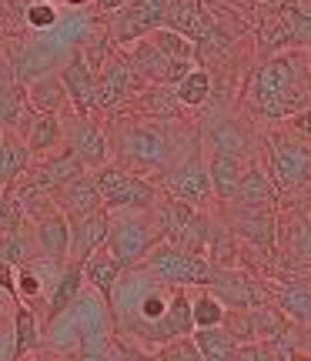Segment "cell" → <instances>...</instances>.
<instances>
[{
    "mask_svg": "<svg viewBox=\"0 0 311 361\" xmlns=\"http://www.w3.org/2000/svg\"><path fill=\"white\" fill-rule=\"evenodd\" d=\"M255 104L268 117H291L298 107L311 104V67L308 54H274L258 71Z\"/></svg>",
    "mask_w": 311,
    "mask_h": 361,
    "instance_id": "1",
    "label": "cell"
},
{
    "mask_svg": "<svg viewBox=\"0 0 311 361\" xmlns=\"http://www.w3.org/2000/svg\"><path fill=\"white\" fill-rule=\"evenodd\" d=\"M111 224H107V251L121 261V268H130L161 241V228L154 221L151 207H121V211H107Z\"/></svg>",
    "mask_w": 311,
    "mask_h": 361,
    "instance_id": "2",
    "label": "cell"
},
{
    "mask_svg": "<svg viewBox=\"0 0 311 361\" xmlns=\"http://www.w3.org/2000/svg\"><path fill=\"white\" fill-rule=\"evenodd\" d=\"M138 264L161 284H181V288H207L214 281V271H218L207 258L184 251L174 241H157Z\"/></svg>",
    "mask_w": 311,
    "mask_h": 361,
    "instance_id": "3",
    "label": "cell"
},
{
    "mask_svg": "<svg viewBox=\"0 0 311 361\" xmlns=\"http://www.w3.org/2000/svg\"><path fill=\"white\" fill-rule=\"evenodd\" d=\"M71 318H74V331H78V355L80 358H104L111 355V338H114V318L111 308L97 291L91 298L78 295V301L71 305Z\"/></svg>",
    "mask_w": 311,
    "mask_h": 361,
    "instance_id": "4",
    "label": "cell"
},
{
    "mask_svg": "<svg viewBox=\"0 0 311 361\" xmlns=\"http://www.w3.org/2000/svg\"><path fill=\"white\" fill-rule=\"evenodd\" d=\"M114 151L121 154V161L138 164V168H168L171 137L161 124L130 121V124H121V128H117Z\"/></svg>",
    "mask_w": 311,
    "mask_h": 361,
    "instance_id": "5",
    "label": "cell"
},
{
    "mask_svg": "<svg viewBox=\"0 0 311 361\" xmlns=\"http://www.w3.org/2000/svg\"><path fill=\"white\" fill-rule=\"evenodd\" d=\"M268 178L278 191H298L311 184V141L301 134H278L268 147Z\"/></svg>",
    "mask_w": 311,
    "mask_h": 361,
    "instance_id": "6",
    "label": "cell"
},
{
    "mask_svg": "<svg viewBox=\"0 0 311 361\" xmlns=\"http://www.w3.org/2000/svg\"><path fill=\"white\" fill-rule=\"evenodd\" d=\"M97 180V191H101V204L104 211H121V207H154L161 191L141 174H134L128 168H117V164H101L94 171Z\"/></svg>",
    "mask_w": 311,
    "mask_h": 361,
    "instance_id": "7",
    "label": "cell"
},
{
    "mask_svg": "<svg viewBox=\"0 0 311 361\" xmlns=\"http://www.w3.org/2000/svg\"><path fill=\"white\" fill-rule=\"evenodd\" d=\"M168 0H124L117 11H111L107 20V37L114 47H128L134 40L147 37L151 30L164 27Z\"/></svg>",
    "mask_w": 311,
    "mask_h": 361,
    "instance_id": "8",
    "label": "cell"
},
{
    "mask_svg": "<svg viewBox=\"0 0 311 361\" xmlns=\"http://www.w3.org/2000/svg\"><path fill=\"white\" fill-rule=\"evenodd\" d=\"M121 51H124V57H128L134 78L141 80V84H154V87H171L188 67L195 64V61H171L168 54L161 51L151 37L134 40V44L121 47Z\"/></svg>",
    "mask_w": 311,
    "mask_h": 361,
    "instance_id": "9",
    "label": "cell"
},
{
    "mask_svg": "<svg viewBox=\"0 0 311 361\" xmlns=\"http://www.w3.org/2000/svg\"><path fill=\"white\" fill-rule=\"evenodd\" d=\"M64 147H71L87 171H97L111 161V141L101 124L94 121V114L71 111V117L64 121Z\"/></svg>",
    "mask_w": 311,
    "mask_h": 361,
    "instance_id": "10",
    "label": "cell"
},
{
    "mask_svg": "<svg viewBox=\"0 0 311 361\" xmlns=\"http://www.w3.org/2000/svg\"><path fill=\"white\" fill-rule=\"evenodd\" d=\"M57 74L67 87V101L71 111L78 114H97L101 111V90H97V71L87 64V57L80 54L78 44H71L67 61L57 67Z\"/></svg>",
    "mask_w": 311,
    "mask_h": 361,
    "instance_id": "11",
    "label": "cell"
},
{
    "mask_svg": "<svg viewBox=\"0 0 311 361\" xmlns=\"http://www.w3.org/2000/svg\"><path fill=\"white\" fill-rule=\"evenodd\" d=\"M30 238L37 247V258H47L54 264H64L71 258V221L54 207L44 218L30 221Z\"/></svg>",
    "mask_w": 311,
    "mask_h": 361,
    "instance_id": "12",
    "label": "cell"
},
{
    "mask_svg": "<svg viewBox=\"0 0 311 361\" xmlns=\"http://www.w3.org/2000/svg\"><path fill=\"white\" fill-rule=\"evenodd\" d=\"M168 194H174V197H181V201H188V204H195V207H201L207 197H211L207 164H205V157L197 154V151H191L178 168H171Z\"/></svg>",
    "mask_w": 311,
    "mask_h": 361,
    "instance_id": "13",
    "label": "cell"
},
{
    "mask_svg": "<svg viewBox=\"0 0 311 361\" xmlns=\"http://www.w3.org/2000/svg\"><path fill=\"white\" fill-rule=\"evenodd\" d=\"M134 84H141V80L134 78V71H130L128 57L124 51L117 54L111 51V57L97 67V90H101V111H114L117 104H124L130 97V90Z\"/></svg>",
    "mask_w": 311,
    "mask_h": 361,
    "instance_id": "14",
    "label": "cell"
},
{
    "mask_svg": "<svg viewBox=\"0 0 311 361\" xmlns=\"http://www.w3.org/2000/svg\"><path fill=\"white\" fill-rule=\"evenodd\" d=\"M207 288L224 301V308H258V305L268 301L264 288L251 274H241V271H231V268L214 271V281L207 284Z\"/></svg>",
    "mask_w": 311,
    "mask_h": 361,
    "instance_id": "15",
    "label": "cell"
},
{
    "mask_svg": "<svg viewBox=\"0 0 311 361\" xmlns=\"http://www.w3.org/2000/svg\"><path fill=\"white\" fill-rule=\"evenodd\" d=\"M54 207H57L67 221L84 218V214H91V211L104 207L94 174H87V171H84V174H78V178H71L67 184H61V188L54 191Z\"/></svg>",
    "mask_w": 311,
    "mask_h": 361,
    "instance_id": "16",
    "label": "cell"
},
{
    "mask_svg": "<svg viewBox=\"0 0 311 361\" xmlns=\"http://www.w3.org/2000/svg\"><path fill=\"white\" fill-rule=\"evenodd\" d=\"M84 164L78 161V154L71 151V147H57V151H51V154H40V161L34 164V168H27V174H30V180L37 184V188H44V191H57L61 184H67L71 178H78V174H84Z\"/></svg>",
    "mask_w": 311,
    "mask_h": 361,
    "instance_id": "17",
    "label": "cell"
},
{
    "mask_svg": "<svg viewBox=\"0 0 311 361\" xmlns=\"http://www.w3.org/2000/svg\"><path fill=\"white\" fill-rule=\"evenodd\" d=\"M24 94H27V104L37 111V114H64L71 111V101H67V87L57 67L47 71V74H37L34 80L24 84Z\"/></svg>",
    "mask_w": 311,
    "mask_h": 361,
    "instance_id": "18",
    "label": "cell"
},
{
    "mask_svg": "<svg viewBox=\"0 0 311 361\" xmlns=\"http://www.w3.org/2000/svg\"><path fill=\"white\" fill-rule=\"evenodd\" d=\"M84 291V271H80V261L78 258H67L57 271V278L51 284V295H47V314H44V324L54 322L57 314H64L78 295Z\"/></svg>",
    "mask_w": 311,
    "mask_h": 361,
    "instance_id": "19",
    "label": "cell"
},
{
    "mask_svg": "<svg viewBox=\"0 0 311 361\" xmlns=\"http://www.w3.org/2000/svg\"><path fill=\"white\" fill-rule=\"evenodd\" d=\"M107 224H111V214L104 207L71 221V258L84 261L91 251L107 245Z\"/></svg>",
    "mask_w": 311,
    "mask_h": 361,
    "instance_id": "20",
    "label": "cell"
},
{
    "mask_svg": "<svg viewBox=\"0 0 311 361\" xmlns=\"http://www.w3.org/2000/svg\"><path fill=\"white\" fill-rule=\"evenodd\" d=\"M231 228H234V238H245L248 245L255 247H272L274 234H278L272 207H238Z\"/></svg>",
    "mask_w": 311,
    "mask_h": 361,
    "instance_id": "21",
    "label": "cell"
},
{
    "mask_svg": "<svg viewBox=\"0 0 311 361\" xmlns=\"http://www.w3.org/2000/svg\"><path fill=\"white\" fill-rule=\"evenodd\" d=\"M211 24H214V20H211V13H207L205 0H168L164 27L178 30V34H184V37L197 40Z\"/></svg>",
    "mask_w": 311,
    "mask_h": 361,
    "instance_id": "22",
    "label": "cell"
},
{
    "mask_svg": "<svg viewBox=\"0 0 311 361\" xmlns=\"http://www.w3.org/2000/svg\"><path fill=\"white\" fill-rule=\"evenodd\" d=\"M231 201L238 207H272L278 201V188H274V180L268 178L264 168L248 164L241 171V180H238V191H234Z\"/></svg>",
    "mask_w": 311,
    "mask_h": 361,
    "instance_id": "23",
    "label": "cell"
},
{
    "mask_svg": "<svg viewBox=\"0 0 311 361\" xmlns=\"http://www.w3.org/2000/svg\"><path fill=\"white\" fill-rule=\"evenodd\" d=\"M80 271H84V284H87L91 291H97L104 301H111L114 281L121 278L124 268H121V261H117L107 247H97V251H91L87 258L80 261Z\"/></svg>",
    "mask_w": 311,
    "mask_h": 361,
    "instance_id": "24",
    "label": "cell"
},
{
    "mask_svg": "<svg viewBox=\"0 0 311 361\" xmlns=\"http://www.w3.org/2000/svg\"><path fill=\"white\" fill-rule=\"evenodd\" d=\"M34 107L27 104V94H24V84H7L0 87V130H11V134H20L24 137L27 124L34 121Z\"/></svg>",
    "mask_w": 311,
    "mask_h": 361,
    "instance_id": "25",
    "label": "cell"
},
{
    "mask_svg": "<svg viewBox=\"0 0 311 361\" xmlns=\"http://www.w3.org/2000/svg\"><path fill=\"white\" fill-rule=\"evenodd\" d=\"M24 144L30 157L57 151L64 144V121H61V114H34V121L24 130Z\"/></svg>",
    "mask_w": 311,
    "mask_h": 361,
    "instance_id": "26",
    "label": "cell"
},
{
    "mask_svg": "<svg viewBox=\"0 0 311 361\" xmlns=\"http://www.w3.org/2000/svg\"><path fill=\"white\" fill-rule=\"evenodd\" d=\"M241 171H245V161L234 154H211L207 161V180H211V194L218 197L221 204H228L238 191V180H241Z\"/></svg>",
    "mask_w": 311,
    "mask_h": 361,
    "instance_id": "27",
    "label": "cell"
},
{
    "mask_svg": "<svg viewBox=\"0 0 311 361\" xmlns=\"http://www.w3.org/2000/svg\"><path fill=\"white\" fill-rule=\"evenodd\" d=\"M151 211H154V221H157V228H161V241H174L178 245V238L184 234V228H188V221H191V214H195L197 207L181 201V197H174V194H168V197H157V204Z\"/></svg>",
    "mask_w": 311,
    "mask_h": 361,
    "instance_id": "28",
    "label": "cell"
},
{
    "mask_svg": "<svg viewBox=\"0 0 311 361\" xmlns=\"http://www.w3.org/2000/svg\"><path fill=\"white\" fill-rule=\"evenodd\" d=\"M40 341H44V324H40L37 311L27 301H17V311H13V358L34 355L40 348Z\"/></svg>",
    "mask_w": 311,
    "mask_h": 361,
    "instance_id": "29",
    "label": "cell"
},
{
    "mask_svg": "<svg viewBox=\"0 0 311 361\" xmlns=\"http://www.w3.org/2000/svg\"><path fill=\"white\" fill-rule=\"evenodd\" d=\"M201 361H231L238 355V338L224 328V324H211V328H191Z\"/></svg>",
    "mask_w": 311,
    "mask_h": 361,
    "instance_id": "30",
    "label": "cell"
},
{
    "mask_svg": "<svg viewBox=\"0 0 311 361\" xmlns=\"http://www.w3.org/2000/svg\"><path fill=\"white\" fill-rule=\"evenodd\" d=\"M30 168V151L20 134H11L4 130L0 134V188L11 184V180H20Z\"/></svg>",
    "mask_w": 311,
    "mask_h": 361,
    "instance_id": "31",
    "label": "cell"
},
{
    "mask_svg": "<svg viewBox=\"0 0 311 361\" xmlns=\"http://www.w3.org/2000/svg\"><path fill=\"white\" fill-rule=\"evenodd\" d=\"M171 90H174L178 104H184V107H201V104L211 97V74H207L205 67L191 64L181 78L171 84Z\"/></svg>",
    "mask_w": 311,
    "mask_h": 361,
    "instance_id": "32",
    "label": "cell"
},
{
    "mask_svg": "<svg viewBox=\"0 0 311 361\" xmlns=\"http://www.w3.org/2000/svg\"><path fill=\"white\" fill-rule=\"evenodd\" d=\"M205 258L211 261L214 268H234V261H238V245H234V228L231 224L211 218V238H207Z\"/></svg>",
    "mask_w": 311,
    "mask_h": 361,
    "instance_id": "33",
    "label": "cell"
},
{
    "mask_svg": "<svg viewBox=\"0 0 311 361\" xmlns=\"http://www.w3.org/2000/svg\"><path fill=\"white\" fill-rule=\"evenodd\" d=\"M207 141H211V147H214L218 154L245 157L248 151H251V134H248L238 121H221V124H214L211 134H207Z\"/></svg>",
    "mask_w": 311,
    "mask_h": 361,
    "instance_id": "34",
    "label": "cell"
},
{
    "mask_svg": "<svg viewBox=\"0 0 311 361\" xmlns=\"http://www.w3.org/2000/svg\"><path fill=\"white\" fill-rule=\"evenodd\" d=\"M278 311L288 314L291 322H311V288L301 281H288L278 291Z\"/></svg>",
    "mask_w": 311,
    "mask_h": 361,
    "instance_id": "35",
    "label": "cell"
},
{
    "mask_svg": "<svg viewBox=\"0 0 311 361\" xmlns=\"http://www.w3.org/2000/svg\"><path fill=\"white\" fill-rule=\"evenodd\" d=\"M224 301H221L211 288H197L191 295V324L195 328H211V324L224 322Z\"/></svg>",
    "mask_w": 311,
    "mask_h": 361,
    "instance_id": "36",
    "label": "cell"
},
{
    "mask_svg": "<svg viewBox=\"0 0 311 361\" xmlns=\"http://www.w3.org/2000/svg\"><path fill=\"white\" fill-rule=\"evenodd\" d=\"M0 258L11 261L13 268L24 264V261L37 258V247H34V238L27 228H17V231H0Z\"/></svg>",
    "mask_w": 311,
    "mask_h": 361,
    "instance_id": "37",
    "label": "cell"
},
{
    "mask_svg": "<svg viewBox=\"0 0 311 361\" xmlns=\"http://www.w3.org/2000/svg\"><path fill=\"white\" fill-rule=\"evenodd\" d=\"M147 37L154 40V44L168 54L171 61H195V57H197L195 40L184 37V34H178V30H171V27H157V30H151Z\"/></svg>",
    "mask_w": 311,
    "mask_h": 361,
    "instance_id": "38",
    "label": "cell"
},
{
    "mask_svg": "<svg viewBox=\"0 0 311 361\" xmlns=\"http://www.w3.org/2000/svg\"><path fill=\"white\" fill-rule=\"evenodd\" d=\"M207 238H211V214H205V211L197 207L195 214H191V221H188L184 234L178 238V245H181L184 251H191V255H201V258H205Z\"/></svg>",
    "mask_w": 311,
    "mask_h": 361,
    "instance_id": "39",
    "label": "cell"
},
{
    "mask_svg": "<svg viewBox=\"0 0 311 361\" xmlns=\"http://www.w3.org/2000/svg\"><path fill=\"white\" fill-rule=\"evenodd\" d=\"M288 13H291V24H295V44L308 47L311 44V0H291Z\"/></svg>",
    "mask_w": 311,
    "mask_h": 361,
    "instance_id": "40",
    "label": "cell"
},
{
    "mask_svg": "<svg viewBox=\"0 0 311 361\" xmlns=\"http://www.w3.org/2000/svg\"><path fill=\"white\" fill-rule=\"evenodd\" d=\"M24 20H27L30 30H51V27H57L61 13H57V7H54L51 0H37V4H30V7H27Z\"/></svg>",
    "mask_w": 311,
    "mask_h": 361,
    "instance_id": "41",
    "label": "cell"
},
{
    "mask_svg": "<svg viewBox=\"0 0 311 361\" xmlns=\"http://www.w3.org/2000/svg\"><path fill=\"white\" fill-rule=\"evenodd\" d=\"M291 255L311 264V224L308 221H298L291 228Z\"/></svg>",
    "mask_w": 311,
    "mask_h": 361,
    "instance_id": "42",
    "label": "cell"
},
{
    "mask_svg": "<svg viewBox=\"0 0 311 361\" xmlns=\"http://www.w3.org/2000/svg\"><path fill=\"white\" fill-rule=\"evenodd\" d=\"M291 130L311 141V104H305V107H298V111L291 114Z\"/></svg>",
    "mask_w": 311,
    "mask_h": 361,
    "instance_id": "43",
    "label": "cell"
},
{
    "mask_svg": "<svg viewBox=\"0 0 311 361\" xmlns=\"http://www.w3.org/2000/svg\"><path fill=\"white\" fill-rule=\"evenodd\" d=\"M0 291H7L13 298V305H17V278H13V264L11 261L0 258Z\"/></svg>",
    "mask_w": 311,
    "mask_h": 361,
    "instance_id": "44",
    "label": "cell"
},
{
    "mask_svg": "<svg viewBox=\"0 0 311 361\" xmlns=\"http://www.w3.org/2000/svg\"><path fill=\"white\" fill-rule=\"evenodd\" d=\"M94 4H97V11H101V13H111V11H117L124 0H94Z\"/></svg>",
    "mask_w": 311,
    "mask_h": 361,
    "instance_id": "45",
    "label": "cell"
},
{
    "mask_svg": "<svg viewBox=\"0 0 311 361\" xmlns=\"http://www.w3.org/2000/svg\"><path fill=\"white\" fill-rule=\"evenodd\" d=\"M4 322H7V311H4V305H0V328H4Z\"/></svg>",
    "mask_w": 311,
    "mask_h": 361,
    "instance_id": "46",
    "label": "cell"
},
{
    "mask_svg": "<svg viewBox=\"0 0 311 361\" xmlns=\"http://www.w3.org/2000/svg\"><path fill=\"white\" fill-rule=\"evenodd\" d=\"M7 4H11V0H0V13L7 11Z\"/></svg>",
    "mask_w": 311,
    "mask_h": 361,
    "instance_id": "47",
    "label": "cell"
},
{
    "mask_svg": "<svg viewBox=\"0 0 311 361\" xmlns=\"http://www.w3.org/2000/svg\"><path fill=\"white\" fill-rule=\"evenodd\" d=\"M4 37H7V34H4V27H0V44H4Z\"/></svg>",
    "mask_w": 311,
    "mask_h": 361,
    "instance_id": "48",
    "label": "cell"
}]
</instances>
